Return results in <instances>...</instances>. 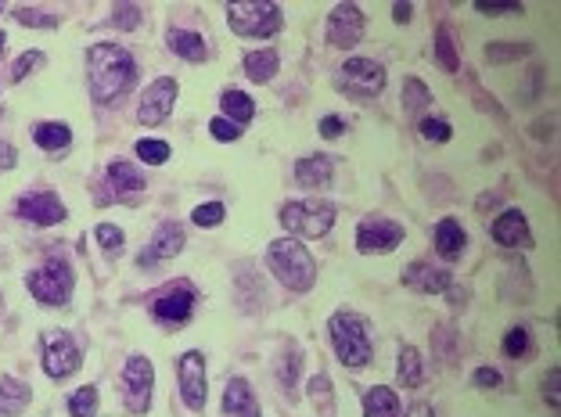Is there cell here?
<instances>
[{"label":"cell","mask_w":561,"mask_h":417,"mask_svg":"<svg viewBox=\"0 0 561 417\" xmlns=\"http://www.w3.org/2000/svg\"><path fill=\"white\" fill-rule=\"evenodd\" d=\"M87 76H91V98L98 105H112L133 87L137 65L133 54L119 43H91L87 47Z\"/></svg>","instance_id":"6da1fadb"},{"label":"cell","mask_w":561,"mask_h":417,"mask_svg":"<svg viewBox=\"0 0 561 417\" xmlns=\"http://www.w3.org/2000/svg\"><path fill=\"white\" fill-rule=\"evenodd\" d=\"M266 263H270V270L277 273V281L285 285L288 292H310V288L317 285V263H313L310 248L299 245L296 238H277V241H270Z\"/></svg>","instance_id":"7a4b0ae2"},{"label":"cell","mask_w":561,"mask_h":417,"mask_svg":"<svg viewBox=\"0 0 561 417\" xmlns=\"http://www.w3.org/2000/svg\"><path fill=\"white\" fill-rule=\"evenodd\" d=\"M328 331H331V342H335V353L345 367H364L371 360V331H367V320L360 313L338 310L331 317Z\"/></svg>","instance_id":"3957f363"},{"label":"cell","mask_w":561,"mask_h":417,"mask_svg":"<svg viewBox=\"0 0 561 417\" xmlns=\"http://www.w3.org/2000/svg\"><path fill=\"white\" fill-rule=\"evenodd\" d=\"M227 22L238 36L249 40H266L280 29V8L270 4V0H241V4H227Z\"/></svg>","instance_id":"277c9868"},{"label":"cell","mask_w":561,"mask_h":417,"mask_svg":"<svg viewBox=\"0 0 561 417\" xmlns=\"http://www.w3.org/2000/svg\"><path fill=\"white\" fill-rule=\"evenodd\" d=\"M280 224L285 231L299 234V238H324L335 224V205L328 201H317V198H306V201H288L280 208Z\"/></svg>","instance_id":"5b68a950"},{"label":"cell","mask_w":561,"mask_h":417,"mask_svg":"<svg viewBox=\"0 0 561 417\" xmlns=\"http://www.w3.org/2000/svg\"><path fill=\"white\" fill-rule=\"evenodd\" d=\"M26 285L33 292L36 303L43 306H65L68 295H73V270H68L65 259H47V266L33 270L26 277Z\"/></svg>","instance_id":"8992f818"},{"label":"cell","mask_w":561,"mask_h":417,"mask_svg":"<svg viewBox=\"0 0 561 417\" xmlns=\"http://www.w3.org/2000/svg\"><path fill=\"white\" fill-rule=\"evenodd\" d=\"M338 87L345 94H353L360 101L367 98H378L385 90V68L371 58H349L342 68H338Z\"/></svg>","instance_id":"52a82bcc"},{"label":"cell","mask_w":561,"mask_h":417,"mask_svg":"<svg viewBox=\"0 0 561 417\" xmlns=\"http://www.w3.org/2000/svg\"><path fill=\"white\" fill-rule=\"evenodd\" d=\"M152 385H155V367L148 357H130L122 367V403L130 413H145L152 406Z\"/></svg>","instance_id":"ba28073f"},{"label":"cell","mask_w":561,"mask_h":417,"mask_svg":"<svg viewBox=\"0 0 561 417\" xmlns=\"http://www.w3.org/2000/svg\"><path fill=\"white\" fill-rule=\"evenodd\" d=\"M80 350H76V342L68 338L65 331H51L47 338H43V371H47V378H54V382H61V378H68V374H76L80 371Z\"/></svg>","instance_id":"9c48e42d"},{"label":"cell","mask_w":561,"mask_h":417,"mask_svg":"<svg viewBox=\"0 0 561 417\" xmlns=\"http://www.w3.org/2000/svg\"><path fill=\"white\" fill-rule=\"evenodd\" d=\"M399 241H403V227H399L396 220L371 216V220H364V224L357 227V248H360L364 256H371V252L385 256V252H392Z\"/></svg>","instance_id":"30bf717a"},{"label":"cell","mask_w":561,"mask_h":417,"mask_svg":"<svg viewBox=\"0 0 561 417\" xmlns=\"http://www.w3.org/2000/svg\"><path fill=\"white\" fill-rule=\"evenodd\" d=\"M364 36V12L357 4H338L331 15H328V43L331 47H357Z\"/></svg>","instance_id":"8fae6325"},{"label":"cell","mask_w":561,"mask_h":417,"mask_svg":"<svg viewBox=\"0 0 561 417\" xmlns=\"http://www.w3.org/2000/svg\"><path fill=\"white\" fill-rule=\"evenodd\" d=\"M177 378H180V396L187 403V410H201L205 406V357L198 350L184 353L177 364Z\"/></svg>","instance_id":"7c38bea8"},{"label":"cell","mask_w":561,"mask_h":417,"mask_svg":"<svg viewBox=\"0 0 561 417\" xmlns=\"http://www.w3.org/2000/svg\"><path fill=\"white\" fill-rule=\"evenodd\" d=\"M19 216L36 227H54L65 220V205L54 191H29L19 198Z\"/></svg>","instance_id":"4fadbf2b"},{"label":"cell","mask_w":561,"mask_h":417,"mask_svg":"<svg viewBox=\"0 0 561 417\" xmlns=\"http://www.w3.org/2000/svg\"><path fill=\"white\" fill-rule=\"evenodd\" d=\"M173 101H177V80H170V76L155 80V83L145 90V98H140V108H137L140 122H145V126L166 122L170 112H173Z\"/></svg>","instance_id":"5bb4252c"},{"label":"cell","mask_w":561,"mask_h":417,"mask_svg":"<svg viewBox=\"0 0 561 417\" xmlns=\"http://www.w3.org/2000/svg\"><path fill=\"white\" fill-rule=\"evenodd\" d=\"M152 313H155V320H162V324H184V320H191V313H194V292H191L187 285H177V288L162 292V295L152 303Z\"/></svg>","instance_id":"9a60e30c"},{"label":"cell","mask_w":561,"mask_h":417,"mask_svg":"<svg viewBox=\"0 0 561 417\" xmlns=\"http://www.w3.org/2000/svg\"><path fill=\"white\" fill-rule=\"evenodd\" d=\"M403 285H407L410 292H425V295L446 292V288H450V270H439V266H432V263H410V266L403 270Z\"/></svg>","instance_id":"2e32d148"},{"label":"cell","mask_w":561,"mask_h":417,"mask_svg":"<svg viewBox=\"0 0 561 417\" xmlns=\"http://www.w3.org/2000/svg\"><path fill=\"white\" fill-rule=\"evenodd\" d=\"M494 241L504 245V248H529L533 234H529V224H525V216L518 213V208H508V213H501L494 220Z\"/></svg>","instance_id":"e0dca14e"},{"label":"cell","mask_w":561,"mask_h":417,"mask_svg":"<svg viewBox=\"0 0 561 417\" xmlns=\"http://www.w3.org/2000/svg\"><path fill=\"white\" fill-rule=\"evenodd\" d=\"M180 248H184V227L173 224V220H166V224L155 231L152 248L140 256V266H148V263H155V259H173V256H180Z\"/></svg>","instance_id":"ac0fdd59"},{"label":"cell","mask_w":561,"mask_h":417,"mask_svg":"<svg viewBox=\"0 0 561 417\" xmlns=\"http://www.w3.org/2000/svg\"><path fill=\"white\" fill-rule=\"evenodd\" d=\"M224 410H227L231 417H259V403H256V396H252V389H249L245 378H231V382H227Z\"/></svg>","instance_id":"d6986e66"},{"label":"cell","mask_w":561,"mask_h":417,"mask_svg":"<svg viewBox=\"0 0 561 417\" xmlns=\"http://www.w3.org/2000/svg\"><path fill=\"white\" fill-rule=\"evenodd\" d=\"M335 177V162L328 155H306L296 162V180L303 187H328Z\"/></svg>","instance_id":"ffe728a7"},{"label":"cell","mask_w":561,"mask_h":417,"mask_svg":"<svg viewBox=\"0 0 561 417\" xmlns=\"http://www.w3.org/2000/svg\"><path fill=\"white\" fill-rule=\"evenodd\" d=\"M277 68H280V58H277L273 47H263V51H249V54H245V76H249L252 83H270Z\"/></svg>","instance_id":"44dd1931"},{"label":"cell","mask_w":561,"mask_h":417,"mask_svg":"<svg viewBox=\"0 0 561 417\" xmlns=\"http://www.w3.org/2000/svg\"><path fill=\"white\" fill-rule=\"evenodd\" d=\"M166 43H170L173 54H180V58H187V61H205V58H209V47H205L201 33H191V29H170Z\"/></svg>","instance_id":"7402d4cb"},{"label":"cell","mask_w":561,"mask_h":417,"mask_svg":"<svg viewBox=\"0 0 561 417\" xmlns=\"http://www.w3.org/2000/svg\"><path fill=\"white\" fill-rule=\"evenodd\" d=\"M29 406V385L19 378H0V417H15Z\"/></svg>","instance_id":"603a6c76"},{"label":"cell","mask_w":561,"mask_h":417,"mask_svg":"<svg viewBox=\"0 0 561 417\" xmlns=\"http://www.w3.org/2000/svg\"><path fill=\"white\" fill-rule=\"evenodd\" d=\"M464 245H468V234L461 231V224L457 220H439V227H436V248H439V256L443 259H457L464 252Z\"/></svg>","instance_id":"cb8c5ba5"},{"label":"cell","mask_w":561,"mask_h":417,"mask_svg":"<svg viewBox=\"0 0 561 417\" xmlns=\"http://www.w3.org/2000/svg\"><path fill=\"white\" fill-rule=\"evenodd\" d=\"M364 417H399V396L392 389H371L364 396Z\"/></svg>","instance_id":"d4e9b609"},{"label":"cell","mask_w":561,"mask_h":417,"mask_svg":"<svg viewBox=\"0 0 561 417\" xmlns=\"http://www.w3.org/2000/svg\"><path fill=\"white\" fill-rule=\"evenodd\" d=\"M33 141L43 152H61V148H68V141H73V130H68L65 122H40L33 130Z\"/></svg>","instance_id":"484cf974"},{"label":"cell","mask_w":561,"mask_h":417,"mask_svg":"<svg viewBox=\"0 0 561 417\" xmlns=\"http://www.w3.org/2000/svg\"><path fill=\"white\" fill-rule=\"evenodd\" d=\"M220 108H224V119H231L234 126H241V122H249L256 115V101L249 94H241V90H227L220 98Z\"/></svg>","instance_id":"4316f807"},{"label":"cell","mask_w":561,"mask_h":417,"mask_svg":"<svg viewBox=\"0 0 561 417\" xmlns=\"http://www.w3.org/2000/svg\"><path fill=\"white\" fill-rule=\"evenodd\" d=\"M399 382L407 389H417L421 382H425V360H421V353L414 350V345H403L399 350Z\"/></svg>","instance_id":"83f0119b"},{"label":"cell","mask_w":561,"mask_h":417,"mask_svg":"<svg viewBox=\"0 0 561 417\" xmlns=\"http://www.w3.org/2000/svg\"><path fill=\"white\" fill-rule=\"evenodd\" d=\"M108 184L115 191H145V177H140V169L133 162H122V159H115L108 166Z\"/></svg>","instance_id":"f1b7e54d"},{"label":"cell","mask_w":561,"mask_h":417,"mask_svg":"<svg viewBox=\"0 0 561 417\" xmlns=\"http://www.w3.org/2000/svg\"><path fill=\"white\" fill-rule=\"evenodd\" d=\"M310 399H313V406H317L320 417H335V392H331L328 374L310 378Z\"/></svg>","instance_id":"f546056e"},{"label":"cell","mask_w":561,"mask_h":417,"mask_svg":"<svg viewBox=\"0 0 561 417\" xmlns=\"http://www.w3.org/2000/svg\"><path fill=\"white\" fill-rule=\"evenodd\" d=\"M68 413L73 417H98V389L87 385V389L73 392V399H68Z\"/></svg>","instance_id":"4dcf8cb0"},{"label":"cell","mask_w":561,"mask_h":417,"mask_svg":"<svg viewBox=\"0 0 561 417\" xmlns=\"http://www.w3.org/2000/svg\"><path fill=\"white\" fill-rule=\"evenodd\" d=\"M299 350L296 345H288V353L280 357V367H277V378H280V389H285L288 396H292V389H296V378H299Z\"/></svg>","instance_id":"1f68e13d"},{"label":"cell","mask_w":561,"mask_h":417,"mask_svg":"<svg viewBox=\"0 0 561 417\" xmlns=\"http://www.w3.org/2000/svg\"><path fill=\"white\" fill-rule=\"evenodd\" d=\"M429 101H432V90L421 80H407L403 83V112H421Z\"/></svg>","instance_id":"d6a6232c"},{"label":"cell","mask_w":561,"mask_h":417,"mask_svg":"<svg viewBox=\"0 0 561 417\" xmlns=\"http://www.w3.org/2000/svg\"><path fill=\"white\" fill-rule=\"evenodd\" d=\"M137 155L145 159L148 166H162L170 159V145L166 141H155V137H145V141H137Z\"/></svg>","instance_id":"836d02e7"},{"label":"cell","mask_w":561,"mask_h":417,"mask_svg":"<svg viewBox=\"0 0 561 417\" xmlns=\"http://www.w3.org/2000/svg\"><path fill=\"white\" fill-rule=\"evenodd\" d=\"M436 61L446 68V73H457V51H454V40H450V29H439L436 33Z\"/></svg>","instance_id":"e575fe53"},{"label":"cell","mask_w":561,"mask_h":417,"mask_svg":"<svg viewBox=\"0 0 561 417\" xmlns=\"http://www.w3.org/2000/svg\"><path fill=\"white\" fill-rule=\"evenodd\" d=\"M224 216H227V208L220 205V201H209V205H198L194 213H191V220L198 224V227H220L224 224Z\"/></svg>","instance_id":"d590c367"},{"label":"cell","mask_w":561,"mask_h":417,"mask_svg":"<svg viewBox=\"0 0 561 417\" xmlns=\"http://www.w3.org/2000/svg\"><path fill=\"white\" fill-rule=\"evenodd\" d=\"M421 137H425V141H436V145H443V141H450L454 137V130H450V122L446 119H421Z\"/></svg>","instance_id":"8d00e7d4"},{"label":"cell","mask_w":561,"mask_h":417,"mask_svg":"<svg viewBox=\"0 0 561 417\" xmlns=\"http://www.w3.org/2000/svg\"><path fill=\"white\" fill-rule=\"evenodd\" d=\"M533 47L529 43H489L486 47V58L489 61H511V58H522V54H529Z\"/></svg>","instance_id":"74e56055"},{"label":"cell","mask_w":561,"mask_h":417,"mask_svg":"<svg viewBox=\"0 0 561 417\" xmlns=\"http://www.w3.org/2000/svg\"><path fill=\"white\" fill-rule=\"evenodd\" d=\"M40 65H43V54H40V51H26V54L15 61V68H12V80H15V83H22L26 76H33V73H36Z\"/></svg>","instance_id":"f35d334b"},{"label":"cell","mask_w":561,"mask_h":417,"mask_svg":"<svg viewBox=\"0 0 561 417\" xmlns=\"http://www.w3.org/2000/svg\"><path fill=\"white\" fill-rule=\"evenodd\" d=\"M94 234H98V241H101V248H105L108 256H119V252H122V241H126V238H122V231H119V227L101 224Z\"/></svg>","instance_id":"ab89813d"},{"label":"cell","mask_w":561,"mask_h":417,"mask_svg":"<svg viewBox=\"0 0 561 417\" xmlns=\"http://www.w3.org/2000/svg\"><path fill=\"white\" fill-rule=\"evenodd\" d=\"M529 350V331L525 327H511L508 338H504V353L508 357H522Z\"/></svg>","instance_id":"60d3db41"},{"label":"cell","mask_w":561,"mask_h":417,"mask_svg":"<svg viewBox=\"0 0 561 417\" xmlns=\"http://www.w3.org/2000/svg\"><path fill=\"white\" fill-rule=\"evenodd\" d=\"M209 130H213V137H217V141H238V137H241V126H234L231 119H213V122H209Z\"/></svg>","instance_id":"b9f144b4"},{"label":"cell","mask_w":561,"mask_h":417,"mask_svg":"<svg viewBox=\"0 0 561 417\" xmlns=\"http://www.w3.org/2000/svg\"><path fill=\"white\" fill-rule=\"evenodd\" d=\"M112 22H115L119 29H133V26L140 22V8H133V4H119V8L112 12Z\"/></svg>","instance_id":"7bdbcfd3"},{"label":"cell","mask_w":561,"mask_h":417,"mask_svg":"<svg viewBox=\"0 0 561 417\" xmlns=\"http://www.w3.org/2000/svg\"><path fill=\"white\" fill-rule=\"evenodd\" d=\"M557 385H561V367H550V371H547V378H543V396H547V403H550L554 410H557V403H561Z\"/></svg>","instance_id":"ee69618b"},{"label":"cell","mask_w":561,"mask_h":417,"mask_svg":"<svg viewBox=\"0 0 561 417\" xmlns=\"http://www.w3.org/2000/svg\"><path fill=\"white\" fill-rule=\"evenodd\" d=\"M475 12L501 19V15H522V4H489V0H478V4H475Z\"/></svg>","instance_id":"f6af8a7d"},{"label":"cell","mask_w":561,"mask_h":417,"mask_svg":"<svg viewBox=\"0 0 561 417\" xmlns=\"http://www.w3.org/2000/svg\"><path fill=\"white\" fill-rule=\"evenodd\" d=\"M15 19L22 26H54V19H43V12H33V8H19Z\"/></svg>","instance_id":"bcb514c9"},{"label":"cell","mask_w":561,"mask_h":417,"mask_svg":"<svg viewBox=\"0 0 561 417\" xmlns=\"http://www.w3.org/2000/svg\"><path fill=\"white\" fill-rule=\"evenodd\" d=\"M475 385H478V389H497V385H501V371L478 367V371H475Z\"/></svg>","instance_id":"7dc6e473"},{"label":"cell","mask_w":561,"mask_h":417,"mask_svg":"<svg viewBox=\"0 0 561 417\" xmlns=\"http://www.w3.org/2000/svg\"><path fill=\"white\" fill-rule=\"evenodd\" d=\"M345 130V122L338 119V115H328V119H320V137H328V141H335V137Z\"/></svg>","instance_id":"c3c4849f"},{"label":"cell","mask_w":561,"mask_h":417,"mask_svg":"<svg viewBox=\"0 0 561 417\" xmlns=\"http://www.w3.org/2000/svg\"><path fill=\"white\" fill-rule=\"evenodd\" d=\"M407 417H436V410H432L429 403H414V406L407 410Z\"/></svg>","instance_id":"681fc988"},{"label":"cell","mask_w":561,"mask_h":417,"mask_svg":"<svg viewBox=\"0 0 561 417\" xmlns=\"http://www.w3.org/2000/svg\"><path fill=\"white\" fill-rule=\"evenodd\" d=\"M410 15H414L410 4H396V8H392V19H396V22H410Z\"/></svg>","instance_id":"f907efd6"},{"label":"cell","mask_w":561,"mask_h":417,"mask_svg":"<svg viewBox=\"0 0 561 417\" xmlns=\"http://www.w3.org/2000/svg\"><path fill=\"white\" fill-rule=\"evenodd\" d=\"M0 162H4V166H8V169H12V166H15V152H12V148H8V145H4V148H0Z\"/></svg>","instance_id":"816d5d0a"},{"label":"cell","mask_w":561,"mask_h":417,"mask_svg":"<svg viewBox=\"0 0 561 417\" xmlns=\"http://www.w3.org/2000/svg\"><path fill=\"white\" fill-rule=\"evenodd\" d=\"M4 43H8V40H4V33H0V54H4Z\"/></svg>","instance_id":"f5cc1de1"}]
</instances>
